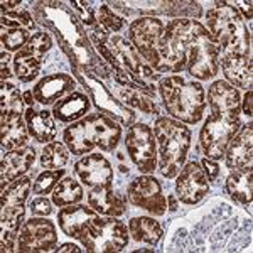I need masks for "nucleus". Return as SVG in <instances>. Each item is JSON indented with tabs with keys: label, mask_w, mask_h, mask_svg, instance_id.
Segmentation results:
<instances>
[{
	"label": "nucleus",
	"mask_w": 253,
	"mask_h": 253,
	"mask_svg": "<svg viewBox=\"0 0 253 253\" xmlns=\"http://www.w3.org/2000/svg\"><path fill=\"white\" fill-rule=\"evenodd\" d=\"M201 166H203V169H205V172L208 175V181L210 182H213L219 177V166L216 164V161H213V159H208V157L203 159Z\"/></svg>",
	"instance_id": "40"
},
{
	"label": "nucleus",
	"mask_w": 253,
	"mask_h": 253,
	"mask_svg": "<svg viewBox=\"0 0 253 253\" xmlns=\"http://www.w3.org/2000/svg\"><path fill=\"white\" fill-rule=\"evenodd\" d=\"M125 147L130 161L142 174H150L157 169V144L154 130L149 125H130L125 137Z\"/></svg>",
	"instance_id": "10"
},
{
	"label": "nucleus",
	"mask_w": 253,
	"mask_h": 253,
	"mask_svg": "<svg viewBox=\"0 0 253 253\" xmlns=\"http://www.w3.org/2000/svg\"><path fill=\"white\" fill-rule=\"evenodd\" d=\"M24 101H26L29 107H34L36 98H34V95H32V91H26V93H24Z\"/></svg>",
	"instance_id": "47"
},
{
	"label": "nucleus",
	"mask_w": 253,
	"mask_h": 253,
	"mask_svg": "<svg viewBox=\"0 0 253 253\" xmlns=\"http://www.w3.org/2000/svg\"><path fill=\"white\" fill-rule=\"evenodd\" d=\"M157 144V167L162 177L174 179L186 164L191 147V130L170 117H159L154 125Z\"/></svg>",
	"instance_id": "7"
},
{
	"label": "nucleus",
	"mask_w": 253,
	"mask_h": 253,
	"mask_svg": "<svg viewBox=\"0 0 253 253\" xmlns=\"http://www.w3.org/2000/svg\"><path fill=\"white\" fill-rule=\"evenodd\" d=\"M27 137H29V130H27L24 115L0 118V140H2L3 152L26 147Z\"/></svg>",
	"instance_id": "28"
},
{
	"label": "nucleus",
	"mask_w": 253,
	"mask_h": 253,
	"mask_svg": "<svg viewBox=\"0 0 253 253\" xmlns=\"http://www.w3.org/2000/svg\"><path fill=\"white\" fill-rule=\"evenodd\" d=\"M89 107H91V103L84 93L73 91L61 98L59 101H56L52 107V117L61 124H73V122L86 117Z\"/></svg>",
	"instance_id": "25"
},
{
	"label": "nucleus",
	"mask_w": 253,
	"mask_h": 253,
	"mask_svg": "<svg viewBox=\"0 0 253 253\" xmlns=\"http://www.w3.org/2000/svg\"><path fill=\"white\" fill-rule=\"evenodd\" d=\"M0 105H2V118L24 115V95L20 89L10 81H2V89H0Z\"/></svg>",
	"instance_id": "34"
},
{
	"label": "nucleus",
	"mask_w": 253,
	"mask_h": 253,
	"mask_svg": "<svg viewBox=\"0 0 253 253\" xmlns=\"http://www.w3.org/2000/svg\"><path fill=\"white\" fill-rule=\"evenodd\" d=\"M210 181L203 166L196 161H191L182 166L175 181V196L184 205H196L208 194Z\"/></svg>",
	"instance_id": "16"
},
{
	"label": "nucleus",
	"mask_w": 253,
	"mask_h": 253,
	"mask_svg": "<svg viewBox=\"0 0 253 253\" xmlns=\"http://www.w3.org/2000/svg\"><path fill=\"white\" fill-rule=\"evenodd\" d=\"M126 199L132 206L142 208L154 216H164L167 211V198L162 193L161 182L150 174L138 175L130 182Z\"/></svg>",
	"instance_id": "13"
},
{
	"label": "nucleus",
	"mask_w": 253,
	"mask_h": 253,
	"mask_svg": "<svg viewBox=\"0 0 253 253\" xmlns=\"http://www.w3.org/2000/svg\"><path fill=\"white\" fill-rule=\"evenodd\" d=\"M69 154L64 142H49L41 152V166L44 169H63L68 164Z\"/></svg>",
	"instance_id": "35"
},
{
	"label": "nucleus",
	"mask_w": 253,
	"mask_h": 253,
	"mask_svg": "<svg viewBox=\"0 0 253 253\" xmlns=\"http://www.w3.org/2000/svg\"><path fill=\"white\" fill-rule=\"evenodd\" d=\"M252 98H253V93L252 89H247V93H245L243 96V105H242V112L247 115L248 118H252Z\"/></svg>",
	"instance_id": "42"
},
{
	"label": "nucleus",
	"mask_w": 253,
	"mask_h": 253,
	"mask_svg": "<svg viewBox=\"0 0 253 253\" xmlns=\"http://www.w3.org/2000/svg\"><path fill=\"white\" fill-rule=\"evenodd\" d=\"M159 95L170 118L187 125H196L206 112V91L199 81H187L179 75L166 76L159 81Z\"/></svg>",
	"instance_id": "6"
},
{
	"label": "nucleus",
	"mask_w": 253,
	"mask_h": 253,
	"mask_svg": "<svg viewBox=\"0 0 253 253\" xmlns=\"http://www.w3.org/2000/svg\"><path fill=\"white\" fill-rule=\"evenodd\" d=\"M115 93L118 95V98H120L122 103H125L126 107H130V108L140 110V112H144V113H154V115H157V113L161 112L156 98L150 95H145V93L137 91V89H132V88L120 86V84H117Z\"/></svg>",
	"instance_id": "31"
},
{
	"label": "nucleus",
	"mask_w": 253,
	"mask_h": 253,
	"mask_svg": "<svg viewBox=\"0 0 253 253\" xmlns=\"http://www.w3.org/2000/svg\"><path fill=\"white\" fill-rule=\"evenodd\" d=\"M96 20L105 27L107 31H113V32H118L125 27L126 20L120 15H117L113 9H110L108 3H103V5L98 9V14H96Z\"/></svg>",
	"instance_id": "37"
},
{
	"label": "nucleus",
	"mask_w": 253,
	"mask_h": 253,
	"mask_svg": "<svg viewBox=\"0 0 253 253\" xmlns=\"http://www.w3.org/2000/svg\"><path fill=\"white\" fill-rule=\"evenodd\" d=\"M224 189L230 194L235 203L242 206L252 205V191H253V169L252 166L233 169L228 175Z\"/></svg>",
	"instance_id": "27"
},
{
	"label": "nucleus",
	"mask_w": 253,
	"mask_h": 253,
	"mask_svg": "<svg viewBox=\"0 0 253 253\" xmlns=\"http://www.w3.org/2000/svg\"><path fill=\"white\" fill-rule=\"evenodd\" d=\"M56 252H75V253H80V252H83V248H80L78 245H75V243H63L59 248H56Z\"/></svg>",
	"instance_id": "43"
},
{
	"label": "nucleus",
	"mask_w": 253,
	"mask_h": 253,
	"mask_svg": "<svg viewBox=\"0 0 253 253\" xmlns=\"http://www.w3.org/2000/svg\"><path fill=\"white\" fill-rule=\"evenodd\" d=\"M83 198H84L83 186L76 179H73L71 175H66V177L61 179L59 184L56 186V189L52 191V203L58 208L78 205Z\"/></svg>",
	"instance_id": "32"
},
{
	"label": "nucleus",
	"mask_w": 253,
	"mask_h": 253,
	"mask_svg": "<svg viewBox=\"0 0 253 253\" xmlns=\"http://www.w3.org/2000/svg\"><path fill=\"white\" fill-rule=\"evenodd\" d=\"M26 206L2 208L0 213V247L3 253L17 250L19 231L26 221Z\"/></svg>",
	"instance_id": "23"
},
{
	"label": "nucleus",
	"mask_w": 253,
	"mask_h": 253,
	"mask_svg": "<svg viewBox=\"0 0 253 253\" xmlns=\"http://www.w3.org/2000/svg\"><path fill=\"white\" fill-rule=\"evenodd\" d=\"M24 118H26L29 135L36 142H39V144H49L56 137V133H58L52 112L29 107L26 110V113H24Z\"/></svg>",
	"instance_id": "26"
},
{
	"label": "nucleus",
	"mask_w": 253,
	"mask_h": 253,
	"mask_svg": "<svg viewBox=\"0 0 253 253\" xmlns=\"http://www.w3.org/2000/svg\"><path fill=\"white\" fill-rule=\"evenodd\" d=\"M64 177V169H46L38 175V179L32 184V193L46 196L51 194L59 184V181Z\"/></svg>",
	"instance_id": "36"
},
{
	"label": "nucleus",
	"mask_w": 253,
	"mask_h": 253,
	"mask_svg": "<svg viewBox=\"0 0 253 253\" xmlns=\"http://www.w3.org/2000/svg\"><path fill=\"white\" fill-rule=\"evenodd\" d=\"M36 161V150L32 147H20L3 154L0 162V186L5 189L10 182L22 177Z\"/></svg>",
	"instance_id": "19"
},
{
	"label": "nucleus",
	"mask_w": 253,
	"mask_h": 253,
	"mask_svg": "<svg viewBox=\"0 0 253 253\" xmlns=\"http://www.w3.org/2000/svg\"><path fill=\"white\" fill-rule=\"evenodd\" d=\"M52 47V39L47 32L38 31L32 34L29 42L14 56V75L22 83H31L39 75L44 63V56Z\"/></svg>",
	"instance_id": "12"
},
{
	"label": "nucleus",
	"mask_w": 253,
	"mask_h": 253,
	"mask_svg": "<svg viewBox=\"0 0 253 253\" xmlns=\"http://www.w3.org/2000/svg\"><path fill=\"white\" fill-rule=\"evenodd\" d=\"M166 29L186 54V71L199 81L213 80L219 73V52L210 32L196 19H172Z\"/></svg>",
	"instance_id": "3"
},
{
	"label": "nucleus",
	"mask_w": 253,
	"mask_h": 253,
	"mask_svg": "<svg viewBox=\"0 0 253 253\" xmlns=\"http://www.w3.org/2000/svg\"><path fill=\"white\" fill-rule=\"evenodd\" d=\"M75 172L88 187L112 186L113 167L101 154H88L75 164Z\"/></svg>",
	"instance_id": "17"
},
{
	"label": "nucleus",
	"mask_w": 253,
	"mask_h": 253,
	"mask_svg": "<svg viewBox=\"0 0 253 253\" xmlns=\"http://www.w3.org/2000/svg\"><path fill=\"white\" fill-rule=\"evenodd\" d=\"M10 61H14L9 56V52L5 49H2L0 52V71H2V81H9L12 78V69H10Z\"/></svg>",
	"instance_id": "41"
},
{
	"label": "nucleus",
	"mask_w": 253,
	"mask_h": 253,
	"mask_svg": "<svg viewBox=\"0 0 253 253\" xmlns=\"http://www.w3.org/2000/svg\"><path fill=\"white\" fill-rule=\"evenodd\" d=\"M58 243L56 224L42 216L24 221L17 238V252H51Z\"/></svg>",
	"instance_id": "15"
},
{
	"label": "nucleus",
	"mask_w": 253,
	"mask_h": 253,
	"mask_svg": "<svg viewBox=\"0 0 253 253\" xmlns=\"http://www.w3.org/2000/svg\"><path fill=\"white\" fill-rule=\"evenodd\" d=\"M166 24L157 17L135 19L128 26V41L137 49L140 58L149 64L154 71L161 73V58H159V39L164 34Z\"/></svg>",
	"instance_id": "9"
},
{
	"label": "nucleus",
	"mask_w": 253,
	"mask_h": 253,
	"mask_svg": "<svg viewBox=\"0 0 253 253\" xmlns=\"http://www.w3.org/2000/svg\"><path fill=\"white\" fill-rule=\"evenodd\" d=\"M206 103L211 113L199 132V145L208 159L219 161L242 126V96L228 81L216 80L208 88Z\"/></svg>",
	"instance_id": "1"
},
{
	"label": "nucleus",
	"mask_w": 253,
	"mask_h": 253,
	"mask_svg": "<svg viewBox=\"0 0 253 253\" xmlns=\"http://www.w3.org/2000/svg\"><path fill=\"white\" fill-rule=\"evenodd\" d=\"M41 5L42 7H38L39 22L56 32L58 41L63 42V49L71 58V63L75 61V66L84 73H98L101 78H108V73L112 71L103 63H98V56L89 47L91 42L83 27L64 9L63 3L47 2Z\"/></svg>",
	"instance_id": "2"
},
{
	"label": "nucleus",
	"mask_w": 253,
	"mask_h": 253,
	"mask_svg": "<svg viewBox=\"0 0 253 253\" xmlns=\"http://www.w3.org/2000/svg\"><path fill=\"white\" fill-rule=\"evenodd\" d=\"M135 252H154L152 248H140V250H135Z\"/></svg>",
	"instance_id": "48"
},
{
	"label": "nucleus",
	"mask_w": 253,
	"mask_h": 253,
	"mask_svg": "<svg viewBox=\"0 0 253 253\" xmlns=\"http://www.w3.org/2000/svg\"><path fill=\"white\" fill-rule=\"evenodd\" d=\"M0 5H2V12H10V10L17 9V7L20 5V2H17V0H15V2H5V0H3Z\"/></svg>",
	"instance_id": "44"
},
{
	"label": "nucleus",
	"mask_w": 253,
	"mask_h": 253,
	"mask_svg": "<svg viewBox=\"0 0 253 253\" xmlns=\"http://www.w3.org/2000/svg\"><path fill=\"white\" fill-rule=\"evenodd\" d=\"M76 88V81L73 76L66 75V73H54V75H47L41 78L36 86L32 88V95H34L36 101L41 105H52L64 98L69 93H73Z\"/></svg>",
	"instance_id": "18"
},
{
	"label": "nucleus",
	"mask_w": 253,
	"mask_h": 253,
	"mask_svg": "<svg viewBox=\"0 0 253 253\" xmlns=\"http://www.w3.org/2000/svg\"><path fill=\"white\" fill-rule=\"evenodd\" d=\"M238 5H243V10H245V19L250 20L252 19V2H240Z\"/></svg>",
	"instance_id": "46"
},
{
	"label": "nucleus",
	"mask_w": 253,
	"mask_h": 253,
	"mask_svg": "<svg viewBox=\"0 0 253 253\" xmlns=\"http://www.w3.org/2000/svg\"><path fill=\"white\" fill-rule=\"evenodd\" d=\"M219 66L228 83L235 88L252 89L253 83V69L252 56L238 54H223L219 56Z\"/></svg>",
	"instance_id": "21"
},
{
	"label": "nucleus",
	"mask_w": 253,
	"mask_h": 253,
	"mask_svg": "<svg viewBox=\"0 0 253 253\" xmlns=\"http://www.w3.org/2000/svg\"><path fill=\"white\" fill-rule=\"evenodd\" d=\"M32 189V179L29 175H22L17 181L10 182L5 189H2L0 196V208L9 206H24L29 198V193Z\"/></svg>",
	"instance_id": "33"
},
{
	"label": "nucleus",
	"mask_w": 253,
	"mask_h": 253,
	"mask_svg": "<svg viewBox=\"0 0 253 253\" xmlns=\"http://www.w3.org/2000/svg\"><path fill=\"white\" fill-rule=\"evenodd\" d=\"M206 29L218 47L219 56L238 54L252 56L250 32L243 22L242 14L230 2H216L206 12Z\"/></svg>",
	"instance_id": "5"
},
{
	"label": "nucleus",
	"mask_w": 253,
	"mask_h": 253,
	"mask_svg": "<svg viewBox=\"0 0 253 253\" xmlns=\"http://www.w3.org/2000/svg\"><path fill=\"white\" fill-rule=\"evenodd\" d=\"M32 32L27 27L20 26L19 22L2 15V46L5 51L19 52L29 42Z\"/></svg>",
	"instance_id": "29"
},
{
	"label": "nucleus",
	"mask_w": 253,
	"mask_h": 253,
	"mask_svg": "<svg viewBox=\"0 0 253 253\" xmlns=\"http://www.w3.org/2000/svg\"><path fill=\"white\" fill-rule=\"evenodd\" d=\"M75 76L89 91L91 100L95 101V105H96V108L100 110V113H105L107 117L113 118V120L118 122L122 126L133 125V122H135V113L126 107L125 103H122L120 100H117L100 80H96L95 76H91L89 73L84 75V71H81V69L76 66H75Z\"/></svg>",
	"instance_id": "11"
},
{
	"label": "nucleus",
	"mask_w": 253,
	"mask_h": 253,
	"mask_svg": "<svg viewBox=\"0 0 253 253\" xmlns=\"http://www.w3.org/2000/svg\"><path fill=\"white\" fill-rule=\"evenodd\" d=\"M128 233L135 242H144L147 245H156L162 236V228L159 221L149 216H138L128 221Z\"/></svg>",
	"instance_id": "30"
},
{
	"label": "nucleus",
	"mask_w": 253,
	"mask_h": 253,
	"mask_svg": "<svg viewBox=\"0 0 253 253\" xmlns=\"http://www.w3.org/2000/svg\"><path fill=\"white\" fill-rule=\"evenodd\" d=\"M2 15L15 20V22H19L20 26L27 27L29 31H34V27H36V22H34V19H32L31 12L26 10V9H15V10H10V12H2Z\"/></svg>",
	"instance_id": "38"
},
{
	"label": "nucleus",
	"mask_w": 253,
	"mask_h": 253,
	"mask_svg": "<svg viewBox=\"0 0 253 253\" xmlns=\"http://www.w3.org/2000/svg\"><path fill=\"white\" fill-rule=\"evenodd\" d=\"M128 228L124 221L115 216L101 218L96 214L86 224L78 240L84 252H120L128 245Z\"/></svg>",
	"instance_id": "8"
},
{
	"label": "nucleus",
	"mask_w": 253,
	"mask_h": 253,
	"mask_svg": "<svg viewBox=\"0 0 253 253\" xmlns=\"http://www.w3.org/2000/svg\"><path fill=\"white\" fill-rule=\"evenodd\" d=\"M98 213L93 208L84 205H69L59 208L58 213V223L64 235L69 238L78 240L86 224L95 218Z\"/></svg>",
	"instance_id": "22"
},
{
	"label": "nucleus",
	"mask_w": 253,
	"mask_h": 253,
	"mask_svg": "<svg viewBox=\"0 0 253 253\" xmlns=\"http://www.w3.org/2000/svg\"><path fill=\"white\" fill-rule=\"evenodd\" d=\"M108 5L125 15H137V12L147 14V17L162 14L175 19H196L201 15V5L198 2H108Z\"/></svg>",
	"instance_id": "14"
},
{
	"label": "nucleus",
	"mask_w": 253,
	"mask_h": 253,
	"mask_svg": "<svg viewBox=\"0 0 253 253\" xmlns=\"http://www.w3.org/2000/svg\"><path fill=\"white\" fill-rule=\"evenodd\" d=\"M88 206L98 214L103 216H124L126 213V199L112 189V186H96L88 193Z\"/></svg>",
	"instance_id": "24"
},
{
	"label": "nucleus",
	"mask_w": 253,
	"mask_h": 253,
	"mask_svg": "<svg viewBox=\"0 0 253 253\" xmlns=\"http://www.w3.org/2000/svg\"><path fill=\"white\" fill-rule=\"evenodd\" d=\"M167 203H169V211H175L179 208V203H177V196H174V194H169L167 196Z\"/></svg>",
	"instance_id": "45"
},
{
	"label": "nucleus",
	"mask_w": 253,
	"mask_h": 253,
	"mask_svg": "<svg viewBox=\"0 0 253 253\" xmlns=\"http://www.w3.org/2000/svg\"><path fill=\"white\" fill-rule=\"evenodd\" d=\"M224 161L226 166L233 169L252 166L253 159V125L247 124L242 125L236 135L231 138L224 150Z\"/></svg>",
	"instance_id": "20"
},
{
	"label": "nucleus",
	"mask_w": 253,
	"mask_h": 253,
	"mask_svg": "<svg viewBox=\"0 0 253 253\" xmlns=\"http://www.w3.org/2000/svg\"><path fill=\"white\" fill-rule=\"evenodd\" d=\"M29 210L32 216H49L52 213V205L46 196H38L29 201Z\"/></svg>",
	"instance_id": "39"
},
{
	"label": "nucleus",
	"mask_w": 253,
	"mask_h": 253,
	"mask_svg": "<svg viewBox=\"0 0 253 253\" xmlns=\"http://www.w3.org/2000/svg\"><path fill=\"white\" fill-rule=\"evenodd\" d=\"M122 137V126L105 113H91L73 122L63 132V140L73 156L91 154L98 147L103 152H113Z\"/></svg>",
	"instance_id": "4"
}]
</instances>
